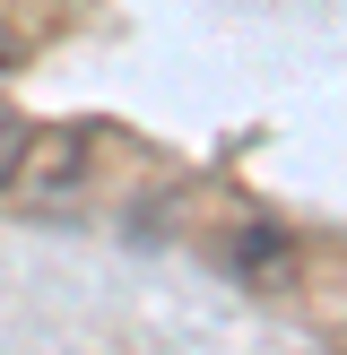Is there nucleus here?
<instances>
[{"instance_id": "7ed1b4c3", "label": "nucleus", "mask_w": 347, "mask_h": 355, "mask_svg": "<svg viewBox=\"0 0 347 355\" xmlns=\"http://www.w3.org/2000/svg\"><path fill=\"white\" fill-rule=\"evenodd\" d=\"M26 148H35V130L9 113V104H0V191H9L17 173H26Z\"/></svg>"}, {"instance_id": "f257e3e1", "label": "nucleus", "mask_w": 347, "mask_h": 355, "mask_svg": "<svg viewBox=\"0 0 347 355\" xmlns=\"http://www.w3.org/2000/svg\"><path fill=\"white\" fill-rule=\"evenodd\" d=\"M35 148H44V165H35V156H26V165L44 173V191H78L87 182V139L78 130H52V139H35Z\"/></svg>"}, {"instance_id": "20e7f679", "label": "nucleus", "mask_w": 347, "mask_h": 355, "mask_svg": "<svg viewBox=\"0 0 347 355\" xmlns=\"http://www.w3.org/2000/svg\"><path fill=\"white\" fill-rule=\"evenodd\" d=\"M9 61H17V35H9V26H0V69H9Z\"/></svg>"}, {"instance_id": "f03ea898", "label": "nucleus", "mask_w": 347, "mask_h": 355, "mask_svg": "<svg viewBox=\"0 0 347 355\" xmlns=\"http://www.w3.org/2000/svg\"><path fill=\"white\" fill-rule=\"evenodd\" d=\"M235 269H252V277H278V269H287V234H278V225H252V234L235 243Z\"/></svg>"}]
</instances>
